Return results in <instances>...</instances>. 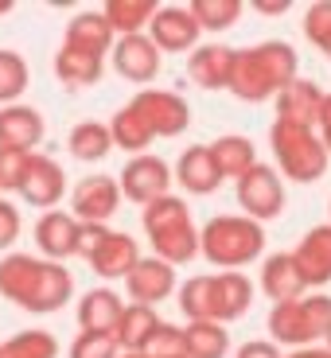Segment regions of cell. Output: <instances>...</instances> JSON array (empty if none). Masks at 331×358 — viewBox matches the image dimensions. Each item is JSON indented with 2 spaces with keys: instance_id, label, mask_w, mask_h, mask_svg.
<instances>
[{
  "instance_id": "cell-1",
  "label": "cell",
  "mask_w": 331,
  "mask_h": 358,
  "mask_svg": "<svg viewBox=\"0 0 331 358\" xmlns=\"http://www.w3.org/2000/svg\"><path fill=\"white\" fill-rule=\"evenodd\" d=\"M0 296L31 315H51L74 296V277L59 261H43L31 253H4L0 257Z\"/></svg>"
},
{
  "instance_id": "cell-2",
  "label": "cell",
  "mask_w": 331,
  "mask_h": 358,
  "mask_svg": "<svg viewBox=\"0 0 331 358\" xmlns=\"http://www.w3.org/2000/svg\"><path fill=\"white\" fill-rule=\"evenodd\" d=\"M296 59L293 43L285 39H265V43L250 47V51L234 55V74H230V94L238 101H250V106H261V101L277 98L281 90L296 78Z\"/></svg>"
},
{
  "instance_id": "cell-3",
  "label": "cell",
  "mask_w": 331,
  "mask_h": 358,
  "mask_svg": "<svg viewBox=\"0 0 331 358\" xmlns=\"http://www.w3.org/2000/svg\"><path fill=\"white\" fill-rule=\"evenodd\" d=\"M141 226L153 242V257L168 261L171 268L199 257V230L191 222V206L179 195H164L141 210Z\"/></svg>"
},
{
  "instance_id": "cell-4",
  "label": "cell",
  "mask_w": 331,
  "mask_h": 358,
  "mask_svg": "<svg viewBox=\"0 0 331 358\" xmlns=\"http://www.w3.org/2000/svg\"><path fill=\"white\" fill-rule=\"evenodd\" d=\"M199 253L223 273H238L265 253V226L246 215H218L199 230Z\"/></svg>"
},
{
  "instance_id": "cell-5",
  "label": "cell",
  "mask_w": 331,
  "mask_h": 358,
  "mask_svg": "<svg viewBox=\"0 0 331 358\" xmlns=\"http://www.w3.org/2000/svg\"><path fill=\"white\" fill-rule=\"evenodd\" d=\"M269 144H273V156H277L281 176H288L293 183H316V179L328 176L331 156H328V148H323V141L316 136V129L273 121Z\"/></svg>"
},
{
  "instance_id": "cell-6",
  "label": "cell",
  "mask_w": 331,
  "mask_h": 358,
  "mask_svg": "<svg viewBox=\"0 0 331 358\" xmlns=\"http://www.w3.org/2000/svg\"><path fill=\"white\" fill-rule=\"evenodd\" d=\"M328 327H331V296L323 292L269 308V335H273V343H285L293 350L316 347V339H323Z\"/></svg>"
},
{
  "instance_id": "cell-7",
  "label": "cell",
  "mask_w": 331,
  "mask_h": 358,
  "mask_svg": "<svg viewBox=\"0 0 331 358\" xmlns=\"http://www.w3.org/2000/svg\"><path fill=\"white\" fill-rule=\"evenodd\" d=\"M238 206H242L246 218H253L261 226L281 218V210H285V183H281V176L269 164H253L238 179Z\"/></svg>"
},
{
  "instance_id": "cell-8",
  "label": "cell",
  "mask_w": 331,
  "mask_h": 358,
  "mask_svg": "<svg viewBox=\"0 0 331 358\" xmlns=\"http://www.w3.org/2000/svg\"><path fill=\"white\" fill-rule=\"evenodd\" d=\"M171 179L176 176H171V168L160 156L144 152V156H133L125 168L117 171V187H121V195H125L129 203L148 206V203H156V199L171 195Z\"/></svg>"
},
{
  "instance_id": "cell-9",
  "label": "cell",
  "mask_w": 331,
  "mask_h": 358,
  "mask_svg": "<svg viewBox=\"0 0 331 358\" xmlns=\"http://www.w3.org/2000/svg\"><path fill=\"white\" fill-rule=\"evenodd\" d=\"M136 113L144 117V125L153 129V136H179L191 125V106L179 98L176 90H136V98L129 101Z\"/></svg>"
},
{
  "instance_id": "cell-10",
  "label": "cell",
  "mask_w": 331,
  "mask_h": 358,
  "mask_svg": "<svg viewBox=\"0 0 331 358\" xmlns=\"http://www.w3.org/2000/svg\"><path fill=\"white\" fill-rule=\"evenodd\" d=\"M199 36L203 27L191 16V8H179V4H164L156 8L153 24H148V39L156 43V51H171V55H188L199 47Z\"/></svg>"
},
{
  "instance_id": "cell-11",
  "label": "cell",
  "mask_w": 331,
  "mask_h": 358,
  "mask_svg": "<svg viewBox=\"0 0 331 358\" xmlns=\"http://www.w3.org/2000/svg\"><path fill=\"white\" fill-rule=\"evenodd\" d=\"M109 63H113V71L121 74L125 82L148 90V82L160 74L164 55L156 51V43L148 36H121L113 43V51H109Z\"/></svg>"
},
{
  "instance_id": "cell-12",
  "label": "cell",
  "mask_w": 331,
  "mask_h": 358,
  "mask_svg": "<svg viewBox=\"0 0 331 358\" xmlns=\"http://www.w3.org/2000/svg\"><path fill=\"white\" fill-rule=\"evenodd\" d=\"M121 210V187L113 176H86L71 191V215L78 222H98L106 226Z\"/></svg>"
},
{
  "instance_id": "cell-13",
  "label": "cell",
  "mask_w": 331,
  "mask_h": 358,
  "mask_svg": "<svg viewBox=\"0 0 331 358\" xmlns=\"http://www.w3.org/2000/svg\"><path fill=\"white\" fill-rule=\"evenodd\" d=\"M63 191H66V176L51 156H43V152L27 156L24 183H20V191H16L27 206H43V215H47V210L63 199Z\"/></svg>"
},
{
  "instance_id": "cell-14",
  "label": "cell",
  "mask_w": 331,
  "mask_h": 358,
  "mask_svg": "<svg viewBox=\"0 0 331 358\" xmlns=\"http://www.w3.org/2000/svg\"><path fill=\"white\" fill-rule=\"evenodd\" d=\"M125 288H129V300L133 304H144V308H156L160 300H168L171 292L179 288L176 280V268L160 257H141L136 268L125 277Z\"/></svg>"
},
{
  "instance_id": "cell-15",
  "label": "cell",
  "mask_w": 331,
  "mask_h": 358,
  "mask_svg": "<svg viewBox=\"0 0 331 358\" xmlns=\"http://www.w3.org/2000/svg\"><path fill=\"white\" fill-rule=\"evenodd\" d=\"M323 98H328V94H323L316 82H308V78L296 74L277 98H273L277 101V121H285V125H300V129H316L320 109H323Z\"/></svg>"
},
{
  "instance_id": "cell-16",
  "label": "cell",
  "mask_w": 331,
  "mask_h": 358,
  "mask_svg": "<svg viewBox=\"0 0 331 358\" xmlns=\"http://www.w3.org/2000/svg\"><path fill=\"white\" fill-rule=\"evenodd\" d=\"M43 113L36 106H4L0 109V148H16V152H36V144H43Z\"/></svg>"
},
{
  "instance_id": "cell-17",
  "label": "cell",
  "mask_w": 331,
  "mask_h": 358,
  "mask_svg": "<svg viewBox=\"0 0 331 358\" xmlns=\"http://www.w3.org/2000/svg\"><path fill=\"white\" fill-rule=\"evenodd\" d=\"M293 261L300 268L308 288H323L331 285V222L312 226V230L300 238V245L293 250Z\"/></svg>"
},
{
  "instance_id": "cell-18",
  "label": "cell",
  "mask_w": 331,
  "mask_h": 358,
  "mask_svg": "<svg viewBox=\"0 0 331 358\" xmlns=\"http://www.w3.org/2000/svg\"><path fill=\"white\" fill-rule=\"evenodd\" d=\"M74 242H78V218L71 210H47L36 222V250L43 261L66 265V257H74Z\"/></svg>"
},
{
  "instance_id": "cell-19",
  "label": "cell",
  "mask_w": 331,
  "mask_h": 358,
  "mask_svg": "<svg viewBox=\"0 0 331 358\" xmlns=\"http://www.w3.org/2000/svg\"><path fill=\"white\" fill-rule=\"evenodd\" d=\"M261 292L273 300V304H288V300H300L308 296V285L296 268L293 253H269L261 261Z\"/></svg>"
},
{
  "instance_id": "cell-20",
  "label": "cell",
  "mask_w": 331,
  "mask_h": 358,
  "mask_svg": "<svg viewBox=\"0 0 331 358\" xmlns=\"http://www.w3.org/2000/svg\"><path fill=\"white\" fill-rule=\"evenodd\" d=\"M234 55H238V47H223V43L195 47V51H191V59H188L191 82H195V86H203V90H230Z\"/></svg>"
},
{
  "instance_id": "cell-21",
  "label": "cell",
  "mask_w": 331,
  "mask_h": 358,
  "mask_svg": "<svg viewBox=\"0 0 331 358\" xmlns=\"http://www.w3.org/2000/svg\"><path fill=\"white\" fill-rule=\"evenodd\" d=\"M136 261H141L136 238H129L125 230H109V238L101 242V250L90 257V268H94L101 280H125L136 268Z\"/></svg>"
},
{
  "instance_id": "cell-22",
  "label": "cell",
  "mask_w": 331,
  "mask_h": 358,
  "mask_svg": "<svg viewBox=\"0 0 331 358\" xmlns=\"http://www.w3.org/2000/svg\"><path fill=\"white\" fill-rule=\"evenodd\" d=\"M171 176L179 179V187L188 191V195H211V191H218V183H223V176H218V168H215V156H211L206 144L183 148Z\"/></svg>"
},
{
  "instance_id": "cell-23",
  "label": "cell",
  "mask_w": 331,
  "mask_h": 358,
  "mask_svg": "<svg viewBox=\"0 0 331 358\" xmlns=\"http://www.w3.org/2000/svg\"><path fill=\"white\" fill-rule=\"evenodd\" d=\"M253 304V280L246 273H215V323H234L242 320Z\"/></svg>"
},
{
  "instance_id": "cell-24",
  "label": "cell",
  "mask_w": 331,
  "mask_h": 358,
  "mask_svg": "<svg viewBox=\"0 0 331 358\" xmlns=\"http://www.w3.org/2000/svg\"><path fill=\"white\" fill-rule=\"evenodd\" d=\"M121 312H125V304H121V296L113 288H90L78 300V327L94 335H113Z\"/></svg>"
},
{
  "instance_id": "cell-25",
  "label": "cell",
  "mask_w": 331,
  "mask_h": 358,
  "mask_svg": "<svg viewBox=\"0 0 331 358\" xmlns=\"http://www.w3.org/2000/svg\"><path fill=\"white\" fill-rule=\"evenodd\" d=\"M66 47H78V51H90V55H101L106 59L109 51H113L117 36H113V27H109V20L98 12H78V16L66 24Z\"/></svg>"
},
{
  "instance_id": "cell-26",
  "label": "cell",
  "mask_w": 331,
  "mask_h": 358,
  "mask_svg": "<svg viewBox=\"0 0 331 358\" xmlns=\"http://www.w3.org/2000/svg\"><path fill=\"white\" fill-rule=\"evenodd\" d=\"M55 74H59V82H63V86H71V90L98 86L101 74H106V59L63 43L59 51H55Z\"/></svg>"
},
{
  "instance_id": "cell-27",
  "label": "cell",
  "mask_w": 331,
  "mask_h": 358,
  "mask_svg": "<svg viewBox=\"0 0 331 358\" xmlns=\"http://www.w3.org/2000/svg\"><path fill=\"white\" fill-rule=\"evenodd\" d=\"M206 148H211V156H215L218 176H223V179H234V183H238V179H242L246 171L258 164V148H253L250 136L230 133V136H218V141H211Z\"/></svg>"
},
{
  "instance_id": "cell-28",
  "label": "cell",
  "mask_w": 331,
  "mask_h": 358,
  "mask_svg": "<svg viewBox=\"0 0 331 358\" xmlns=\"http://www.w3.org/2000/svg\"><path fill=\"white\" fill-rule=\"evenodd\" d=\"M160 327V315H156V308H144V304H125V312H121V320H117L113 327V339L121 350H136L141 355L144 343H148V335Z\"/></svg>"
},
{
  "instance_id": "cell-29",
  "label": "cell",
  "mask_w": 331,
  "mask_h": 358,
  "mask_svg": "<svg viewBox=\"0 0 331 358\" xmlns=\"http://www.w3.org/2000/svg\"><path fill=\"white\" fill-rule=\"evenodd\" d=\"M66 148L78 164H101L109 152H113V136H109V125L101 121H78L66 136Z\"/></svg>"
},
{
  "instance_id": "cell-30",
  "label": "cell",
  "mask_w": 331,
  "mask_h": 358,
  "mask_svg": "<svg viewBox=\"0 0 331 358\" xmlns=\"http://www.w3.org/2000/svg\"><path fill=\"white\" fill-rule=\"evenodd\" d=\"M109 136H113V148H121V152H129V156H144L148 152V144L156 141L153 129L144 125V117L136 113L133 106H121L113 113V121H109Z\"/></svg>"
},
{
  "instance_id": "cell-31",
  "label": "cell",
  "mask_w": 331,
  "mask_h": 358,
  "mask_svg": "<svg viewBox=\"0 0 331 358\" xmlns=\"http://www.w3.org/2000/svg\"><path fill=\"white\" fill-rule=\"evenodd\" d=\"M101 16L109 20L113 36H144V27L153 24L156 16V0H109Z\"/></svg>"
},
{
  "instance_id": "cell-32",
  "label": "cell",
  "mask_w": 331,
  "mask_h": 358,
  "mask_svg": "<svg viewBox=\"0 0 331 358\" xmlns=\"http://www.w3.org/2000/svg\"><path fill=\"white\" fill-rule=\"evenodd\" d=\"M183 355L188 358H226L230 355V331L215 320L188 323L183 327Z\"/></svg>"
},
{
  "instance_id": "cell-33",
  "label": "cell",
  "mask_w": 331,
  "mask_h": 358,
  "mask_svg": "<svg viewBox=\"0 0 331 358\" xmlns=\"http://www.w3.org/2000/svg\"><path fill=\"white\" fill-rule=\"evenodd\" d=\"M176 304L179 312L188 315V323H203L215 315V273H199V277H188L176 288Z\"/></svg>"
},
{
  "instance_id": "cell-34",
  "label": "cell",
  "mask_w": 331,
  "mask_h": 358,
  "mask_svg": "<svg viewBox=\"0 0 331 358\" xmlns=\"http://www.w3.org/2000/svg\"><path fill=\"white\" fill-rule=\"evenodd\" d=\"M0 358H59V339L43 327H31L0 343Z\"/></svg>"
},
{
  "instance_id": "cell-35",
  "label": "cell",
  "mask_w": 331,
  "mask_h": 358,
  "mask_svg": "<svg viewBox=\"0 0 331 358\" xmlns=\"http://www.w3.org/2000/svg\"><path fill=\"white\" fill-rule=\"evenodd\" d=\"M188 8H191V16L199 20L203 31H226V27H234L242 20L246 4L242 0H191Z\"/></svg>"
},
{
  "instance_id": "cell-36",
  "label": "cell",
  "mask_w": 331,
  "mask_h": 358,
  "mask_svg": "<svg viewBox=\"0 0 331 358\" xmlns=\"http://www.w3.org/2000/svg\"><path fill=\"white\" fill-rule=\"evenodd\" d=\"M27 82H31V71H27L24 55L20 51H0V109L16 106L24 98Z\"/></svg>"
},
{
  "instance_id": "cell-37",
  "label": "cell",
  "mask_w": 331,
  "mask_h": 358,
  "mask_svg": "<svg viewBox=\"0 0 331 358\" xmlns=\"http://www.w3.org/2000/svg\"><path fill=\"white\" fill-rule=\"evenodd\" d=\"M141 355H148V358H179L183 355V327L160 320V327L148 335V343H144Z\"/></svg>"
},
{
  "instance_id": "cell-38",
  "label": "cell",
  "mask_w": 331,
  "mask_h": 358,
  "mask_svg": "<svg viewBox=\"0 0 331 358\" xmlns=\"http://www.w3.org/2000/svg\"><path fill=\"white\" fill-rule=\"evenodd\" d=\"M304 36H308V43L320 47V51L331 47V0H320V4H312V8L304 12Z\"/></svg>"
},
{
  "instance_id": "cell-39",
  "label": "cell",
  "mask_w": 331,
  "mask_h": 358,
  "mask_svg": "<svg viewBox=\"0 0 331 358\" xmlns=\"http://www.w3.org/2000/svg\"><path fill=\"white\" fill-rule=\"evenodd\" d=\"M117 355H121V347H117L113 335H94V331H82L66 350V358H117Z\"/></svg>"
},
{
  "instance_id": "cell-40",
  "label": "cell",
  "mask_w": 331,
  "mask_h": 358,
  "mask_svg": "<svg viewBox=\"0 0 331 358\" xmlns=\"http://www.w3.org/2000/svg\"><path fill=\"white\" fill-rule=\"evenodd\" d=\"M24 171H27V152L0 148V195H4V191H20Z\"/></svg>"
},
{
  "instance_id": "cell-41",
  "label": "cell",
  "mask_w": 331,
  "mask_h": 358,
  "mask_svg": "<svg viewBox=\"0 0 331 358\" xmlns=\"http://www.w3.org/2000/svg\"><path fill=\"white\" fill-rule=\"evenodd\" d=\"M109 238V226H98V222H78V242H74V257L90 261L94 253L101 250V242Z\"/></svg>"
},
{
  "instance_id": "cell-42",
  "label": "cell",
  "mask_w": 331,
  "mask_h": 358,
  "mask_svg": "<svg viewBox=\"0 0 331 358\" xmlns=\"http://www.w3.org/2000/svg\"><path fill=\"white\" fill-rule=\"evenodd\" d=\"M20 238V210L8 203V199H0V253L12 250Z\"/></svg>"
},
{
  "instance_id": "cell-43",
  "label": "cell",
  "mask_w": 331,
  "mask_h": 358,
  "mask_svg": "<svg viewBox=\"0 0 331 358\" xmlns=\"http://www.w3.org/2000/svg\"><path fill=\"white\" fill-rule=\"evenodd\" d=\"M234 358H285V355H281V347L273 339H250L234 350Z\"/></svg>"
},
{
  "instance_id": "cell-44",
  "label": "cell",
  "mask_w": 331,
  "mask_h": 358,
  "mask_svg": "<svg viewBox=\"0 0 331 358\" xmlns=\"http://www.w3.org/2000/svg\"><path fill=\"white\" fill-rule=\"evenodd\" d=\"M316 136L323 141V148H328L331 156V94L323 98V109H320V121H316Z\"/></svg>"
},
{
  "instance_id": "cell-45",
  "label": "cell",
  "mask_w": 331,
  "mask_h": 358,
  "mask_svg": "<svg viewBox=\"0 0 331 358\" xmlns=\"http://www.w3.org/2000/svg\"><path fill=\"white\" fill-rule=\"evenodd\" d=\"M258 12H265V16H281V12H288V0H261V4H253Z\"/></svg>"
},
{
  "instance_id": "cell-46",
  "label": "cell",
  "mask_w": 331,
  "mask_h": 358,
  "mask_svg": "<svg viewBox=\"0 0 331 358\" xmlns=\"http://www.w3.org/2000/svg\"><path fill=\"white\" fill-rule=\"evenodd\" d=\"M285 358H331V350L328 347H300V350H293V355H285Z\"/></svg>"
},
{
  "instance_id": "cell-47",
  "label": "cell",
  "mask_w": 331,
  "mask_h": 358,
  "mask_svg": "<svg viewBox=\"0 0 331 358\" xmlns=\"http://www.w3.org/2000/svg\"><path fill=\"white\" fill-rule=\"evenodd\" d=\"M117 358H148V355H136V350H121Z\"/></svg>"
},
{
  "instance_id": "cell-48",
  "label": "cell",
  "mask_w": 331,
  "mask_h": 358,
  "mask_svg": "<svg viewBox=\"0 0 331 358\" xmlns=\"http://www.w3.org/2000/svg\"><path fill=\"white\" fill-rule=\"evenodd\" d=\"M12 8V4H8V0H0V12H8Z\"/></svg>"
},
{
  "instance_id": "cell-49",
  "label": "cell",
  "mask_w": 331,
  "mask_h": 358,
  "mask_svg": "<svg viewBox=\"0 0 331 358\" xmlns=\"http://www.w3.org/2000/svg\"><path fill=\"white\" fill-rule=\"evenodd\" d=\"M323 343H328V350H331V327H328V335H323Z\"/></svg>"
},
{
  "instance_id": "cell-50",
  "label": "cell",
  "mask_w": 331,
  "mask_h": 358,
  "mask_svg": "<svg viewBox=\"0 0 331 358\" xmlns=\"http://www.w3.org/2000/svg\"><path fill=\"white\" fill-rule=\"evenodd\" d=\"M323 55H328V59H331V47H328V51H323Z\"/></svg>"
},
{
  "instance_id": "cell-51",
  "label": "cell",
  "mask_w": 331,
  "mask_h": 358,
  "mask_svg": "<svg viewBox=\"0 0 331 358\" xmlns=\"http://www.w3.org/2000/svg\"><path fill=\"white\" fill-rule=\"evenodd\" d=\"M179 358H188V355H179Z\"/></svg>"
}]
</instances>
